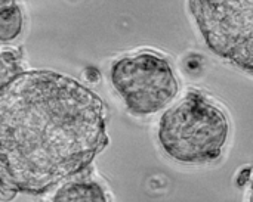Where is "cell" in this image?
I'll return each mask as SVG.
<instances>
[{
	"label": "cell",
	"mask_w": 253,
	"mask_h": 202,
	"mask_svg": "<svg viewBox=\"0 0 253 202\" xmlns=\"http://www.w3.org/2000/svg\"><path fill=\"white\" fill-rule=\"evenodd\" d=\"M188 9L206 46L253 75V0H188Z\"/></svg>",
	"instance_id": "3"
},
{
	"label": "cell",
	"mask_w": 253,
	"mask_h": 202,
	"mask_svg": "<svg viewBox=\"0 0 253 202\" xmlns=\"http://www.w3.org/2000/svg\"><path fill=\"white\" fill-rule=\"evenodd\" d=\"M225 112L202 92L191 90L160 121L157 139L165 154L184 166H205L221 158L228 140Z\"/></svg>",
	"instance_id": "2"
},
{
	"label": "cell",
	"mask_w": 253,
	"mask_h": 202,
	"mask_svg": "<svg viewBox=\"0 0 253 202\" xmlns=\"http://www.w3.org/2000/svg\"><path fill=\"white\" fill-rule=\"evenodd\" d=\"M107 143L104 103L74 78L27 71L0 90L1 195L44 194Z\"/></svg>",
	"instance_id": "1"
},
{
	"label": "cell",
	"mask_w": 253,
	"mask_h": 202,
	"mask_svg": "<svg viewBox=\"0 0 253 202\" xmlns=\"http://www.w3.org/2000/svg\"><path fill=\"white\" fill-rule=\"evenodd\" d=\"M15 0H0V6L1 4H7V3H13Z\"/></svg>",
	"instance_id": "9"
},
{
	"label": "cell",
	"mask_w": 253,
	"mask_h": 202,
	"mask_svg": "<svg viewBox=\"0 0 253 202\" xmlns=\"http://www.w3.org/2000/svg\"><path fill=\"white\" fill-rule=\"evenodd\" d=\"M110 80L127 111L138 117L162 111L179 92V83L170 62L150 50L114 61Z\"/></svg>",
	"instance_id": "4"
},
{
	"label": "cell",
	"mask_w": 253,
	"mask_h": 202,
	"mask_svg": "<svg viewBox=\"0 0 253 202\" xmlns=\"http://www.w3.org/2000/svg\"><path fill=\"white\" fill-rule=\"evenodd\" d=\"M22 56L19 50H0V90L22 72Z\"/></svg>",
	"instance_id": "7"
},
{
	"label": "cell",
	"mask_w": 253,
	"mask_h": 202,
	"mask_svg": "<svg viewBox=\"0 0 253 202\" xmlns=\"http://www.w3.org/2000/svg\"><path fill=\"white\" fill-rule=\"evenodd\" d=\"M52 202H110L102 186L93 180L70 182L58 189Z\"/></svg>",
	"instance_id": "5"
},
{
	"label": "cell",
	"mask_w": 253,
	"mask_h": 202,
	"mask_svg": "<svg viewBox=\"0 0 253 202\" xmlns=\"http://www.w3.org/2000/svg\"><path fill=\"white\" fill-rule=\"evenodd\" d=\"M248 202H253V179H252V183H251V191H249V200Z\"/></svg>",
	"instance_id": "8"
},
{
	"label": "cell",
	"mask_w": 253,
	"mask_h": 202,
	"mask_svg": "<svg viewBox=\"0 0 253 202\" xmlns=\"http://www.w3.org/2000/svg\"><path fill=\"white\" fill-rule=\"evenodd\" d=\"M22 31V13L19 6L13 3L0 6V43L15 40Z\"/></svg>",
	"instance_id": "6"
}]
</instances>
